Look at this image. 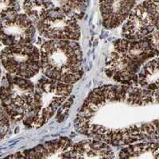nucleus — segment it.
<instances>
[{
  "label": "nucleus",
  "mask_w": 159,
  "mask_h": 159,
  "mask_svg": "<svg viewBox=\"0 0 159 159\" xmlns=\"http://www.w3.org/2000/svg\"><path fill=\"white\" fill-rule=\"evenodd\" d=\"M159 54L151 34L138 41L118 40L106 64V73L118 83L130 85L137 81V72L150 58Z\"/></svg>",
  "instance_id": "f257e3e1"
},
{
  "label": "nucleus",
  "mask_w": 159,
  "mask_h": 159,
  "mask_svg": "<svg viewBox=\"0 0 159 159\" xmlns=\"http://www.w3.org/2000/svg\"><path fill=\"white\" fill-rule=\"evenodd\" d=\"M41 68L48 78L72 84L83 75L79 44L69 40H50L41 49Z\"/></svg>",
  "instance_id": "f03ea898"
},
{
  "label": "nucleus",
  "mask_w": 159,
  "mask_h": 159,
  "mask_svg": "<svg viewBox=\"0 0 159 159\" xmlns=\"http://www.w3.org/2000/svg\"><path fill=\"white\" fill-rule=\"evenodd\" d=\"M72 86L52 79H41L35 87L32 107L25 116V124L40 127L54 115L71 94Z\"/></svg>",
  "instance_id": "7ed1b4c3"
},
{
  "label": "nucleus",
  "mask_w": 159,
  "mask_h": 159,
  "mask_svg": "<svg viewBox=\"0 0 159 159\" xmlns=\"http://www.w3.org/2000/svg\"><path fill=\"white\" fill-rule=\"evenodd\" d=\"M34 92V85L27 78L9 72L2 78L1 102L10 119L18 122L25 119L32 107Z\"/></svg>",
  "instance_id": "20e7f679"
},
{
  "label": "nucleus",
  "mask_w": 159,
  "mask_h": 159,
  "mask_svg": "<svg viewBox=\"0 0 159 159\" xmlns=\"http://www.w3.org/2000/svg\"><path fill=\"white\" fill-rule=\"evenodd\" d=\"M1 59L6 70L20 77H32L41 67V52L30 44L7 46L1 52Z\"/></svg>",
  "instance_id": "39448f33"
},
{
  "label": "nucleus",
  "mask_w": 159,
  "mask_h": 159,
  "mask_svg": "<svg viewBox=\"0 0 159 159\" xmlns=\"http://www.w3.org/2000/svg\"><path fill=\"white\" fill-rule=\"evenodd\" d=\"M36 26L42 36L49 39L75 41L80 38L77 19L57 7L48 10Z\"/></svg>",
  "instance_id": "423d86ee"
},
{
  "label": "nucleus",
  "mask_w": 159,
  "mask_h": 159,
  "mask_svg": "<svg viewBox=\"0 0 159 159\" xmlns=\"http://www.w3.org/2000/svg\"><path fill=\"white\" fill-rule=\"evenodd\" d=\"M1 18V40L6 46L27 45L34 40L35 35L34 22L25 14L14 12Z\"/></svg>",
  "instance_id": "0eeeda50"
},
{
  "label": "nucleus",
  "mask_w": 159,
  "mask_h": 159,
  "mask_svg": "<svg viewBox=\"0 0 159 159\" xmlns=\"http://www.w3.org/2000/svg\"><path fill=\"white\" fill-rule=\"evenodd\" d=\"M155 26L143 5L132 10L123 25V36L129 41H138L153 34Z\"/></svg>",
  "instance_id": "6e6552de"
},
{
  "label": "nucleus",
  "mask_w": 159,
  "mask_h": 159,
  "mask_svg": "<svg viewBox=\"0 0 159 159\" xmlns=\"http://www.w3.org/2000/svg\"><path fill=\"white\" fill-rule=\"evenodd\" d=\"M136 0H99L103 25L107 29L118 27L134 9Z\"/></svg>",
  "instance_id": "1a4fd4ad"
},
{
  "label": "nucleus",
  "mask_w": 159,
  "mask_h": 159,
  "mask_svg": "<svg viewBox=\"0 0 159 159\" xmlns=\"http://www.w3.org/2000/svg\"><path fill=\"white\" fill-rule=\"evenodd\" d=\"M72 142L67 139L53 140L40 145L32 150L18 152L14 155L7 156V158H56L70 157L72 149Z\"/></svg>",
  "instance_id": "9d476101"
},
{
  "label": "nucleus",
  "mask_w": 159,
  "mask_h": 159,
  "mask_svg": "<svg viewBox=\"0 0 159 159\" xmlns=\"http://www.w3.org/2000/svg\"><path fill=\"white\" fill-rule=\"evenodd\" d=\"M70 157L73 158H112L115 154L105 142L93 139L80 142L72 147Z\"/></svg>",
  "instance_id": "9b49d317"
},
{
  "label": "nucleus",
  "mask_w": 159,
  "mask_h": 159,
  "mask_svg": "<svg viewBox=\"0 0 159 159\" xmlns=\"http://www.w3.org/2000/svg\"><path fill=\"white\" fill-rule=\"evenodd\" d=\"M139 84L145 90H159V58L144 65L139 73Z\"/></svg>",
  "instance_id": "f8f14e48"
},
{
  "label": "nucleus",
  "mask_w": 159,
  "mask_h": 159,
  "mask_svg": "<svg viewBox=\"0 0 159 159\" xmlns=\"http://www.w3.org/2000/svg\"><path fill=\"white\" fill-rule=\"evenodd\" d=\"M123 158H159V143H144L124 148L119 153Z\"/></svg>",
  "instance_id": "ddd939ff"
},
{
  "label": "nucleus",
  "mask_w": 159,
  "mask_h": 159,
  "mask_svg": "<svg viewBox=\"0 0 159 159\" xmlns=\"http://www.w3.org/2000/svg\"><path fill=\"white\" fill-rule=\"evenodd\" d=\"M56 7L52 0H25L23 2V9L25 15L32 20L35 25L48 10Z\"/></svg>",
  "instance_id": "4468645a"
},
{
  "label": "nucleus",
  "mask_w": 159,
  "mask_h": 159,
  "mask_svg": "<svg viewBox=\"0 0 159 159\" xmlns=\"http://www.w3.org/2000/svg\"><path fill=\"white\" fill-rule=\"evenodd\" d=\"M57 7L61 8L76 19H80L87 9L89 0H52Z\"/></svg>",
  "instance_id": "2eb2a0df"
},
{
  "label": "nucleus",
  "mask_w": 159,
  "mask_h": 159,
  "mask_svg": "<svg viewBox=\"0 0 159 159\" xmlns=\"http://www.w3.org/2000/svg\"><path fill=\"white\" fill-rule=\"evenodd\" d=\"M143 6L156 29L159 30V0H144Z\"/></svg>",
  "instance_id": "dca6fc26"
},
{
  "label": "nucleus",
  "mask_w": 159,
  "mask_h": 159,
  "mask_svg": "<svg viewBox=\"0 0 159 159\" xmlns=\"http://www.w3.org/2000/svg\"><path fill=\"white\" fill-rule=\"evenodd\" d=\"M18 7L16 0H1V18L11 13L18 12Z\"/></svg>",
  "instance_id": "f3484780"
},
{
  "label": "nucleus",
  "mask_w": 159,
  "mask_h": 159,
  "mask_svg": "<svg viewBox=\"0 0 159 159\" xmlns=\"http://www.w3.org/2000/svg\"><path fill=\"white\" fill-rule=\"evenodd\" d=\"M9 116L7 114L3 107L1 110V125H0V133H1V139H4V136L7 134L10 129Z\"/></svg>",
  "instance_id": "a211bd4d"
},
{
  "label": "nucleus",
  "mask_w": 159,
  "mask_h": 159,
  "mask_svg": "<svg viewBox=\"0 0 159 159\" xmlns=\"http://www.w3.org/2000/svg\"><path fill=\"white\" fill-rule=\"evenodd\" d=\"M136 1H137V0H136Z\"/></svg>",
  "instance_id": "6ab92c4d"
}]
</instances>
